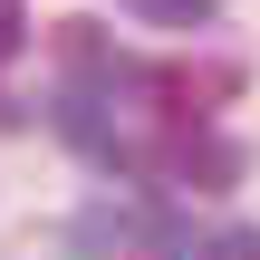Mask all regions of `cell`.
Segmentation results:
<instances>
[{"mask_svg":"<svg viewBox=\"0 0 260 260\" xmlns=\"http://www.w3.org/2000/svg\"><path fill=\"white\" fill-rule=\"evenodd\" d=\"M19 39H29V19H19V0H0V68L19 58Z\"/></svg>","mask_w":260,"mask_h":260,"instance_id":"7a4b0ae2","label":"cell"},{"mask_svg":"<svg viewBox=\"0 0 260 260\" xmlns=\"http://www.w3.org/2000/svg\"><path fill=\"white\" fill-rule=\"evenodd\" d=\"M116 10H135L145 29H212L222 19V0H116Z\"/></svg>","mask_w":260,"mask_h":260,"instance_id":"6da1fadb","label":"cell"}]
</instances>
